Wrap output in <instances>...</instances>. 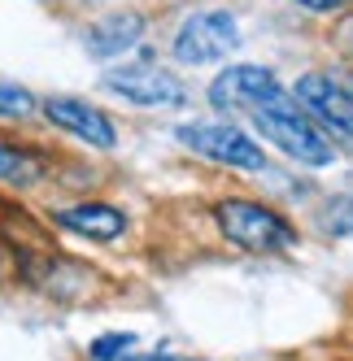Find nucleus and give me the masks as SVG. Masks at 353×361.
Segmentation results:
<instances>
[{
	"label": "nucleus",
	"mask_w": 353,
	"mask_h": 361,
	"mask_svg": "<svg viewBox=\"0 0 353 361\" xmlns=\"http://www.w3.org/2000/svg\"><path fill=\"white\" fill-rule=\"evenodd\" d=\"M249 118H253V126L262 131V140H270V144L280 148L284 157H292L297 166L323 170V166L336 161V144L327 140V131L297 105L288 92H275L266 105H262L258 114H249Z\"/></svg>",
	"instance_id": "obj_1"
},
{
	"label": "nucleus",
	"mask_w": 353,
	"mask_h": 361,
	"mask_svg": "<svg viewBox=\"0 0 353 361\" xmlns=\"http://www.w3.org/2000/svg\"><path fill=\"white\" fill-rule=\"evenodd\" d=\"M214 222L222 231L227 244H236L244 252H258V257H275V252H288L297 248V226L275 214L270 204L262 200H249V196H227L214 204Z\"/></svg>",
	"instance_id": "obj_2"
},
{
	"label": "nucleus",
	"mask_w": 353,
	"mask_h": 361,
	"mask_svg": "<svg viewBox=\"0 0 353 361\" xmlns=\"http://www.w3.org/2000/svg\"><path fill=\"white\" fill-rule=\"evenodd\" d=\"M292 100L306 109L323 131H332L336 140L353 144V74L349 70H310L301 74Z\"/></svg>",
	"instance_id": "obj_3"
},
{
	"label": "nucleus",
	"mask_w": 353,
	"mask_h": 361,
	"mask_svg": "<svg viewBox=\"0 0 353 361\" xmlns=\"http://www.w3.org/2000/svg\"><path fill=\"white\" fill-rule=\"evenodd\" d=\"M240 48V22L227 9H196L179 22V31L170 39L174 61L184 66H214L222 57H232Z\"/></svg>",
	"instance_id": "obj_4"
},
{
	"label": "nucleus",
	"mask_w": 353,
	"mask_h": 361,
	"mask_svg": "<svg viewBox=\"0 0 353 361\" xmlns=\"http://www.w3.org/2000/svg\"><path fill=\"white\" fill-rule=\"evenodd\" d=\"M105 83L114 96H122L136 109H184L188 105V87L179 74H170L166 66H157L153 57L144 61H127L118 70H105Z\"/></svg>",
	"instance_id": "obj_5"
},
{
	"label": "nucleus",
	"mask_w": 353,
	"mask_h": 361,
	"mask_svg": "<svg viewBox=\"0 0 353 361\" xmlns=\"http://www.w3.org/2000/svg\"><path fill=\"white\" fill-rule=\"evenodd\" d=\"M174 140H179L184 148L201 152V157H210L218 166H232V170H249V174H258L266 170V152L258 140H249L240 126L232 122H188L174 131Z\"/></svg>",
	"instance_id": "obj_6"
},
{
	"label": "nucleus",
	"mask_w": 353,
	"mask_h": 361,
	"mask_svg": "<svg viewBox=\"0 0 353 361\" xmlns=\"http://www.w3.org/2000/svg\"><path fill=\"white\" fill-rule=\"evenodd\" d=\"M275 92H284V87H280V79H275L270 66L240 61V66H227L210 83V105L218 114H258Z\"/></svg>",
	"instance_id": "obj_7"
},
{
	"label": "nucleus",
	"mask_w": 353,
	"mask_h": 361,
	"mask_svg": "<svg viewBox=\"0 0 353 361\" xmlns=\"http://www.w3.org/2000/svg\"><path fill=\"white\" fill-rule=\"evenodd\" d=\"M44 118L53 122L57 131L83 140V144H92V148H114V144H118L114 122L100 114L96 105L79 100V96H48V100H44Z\"/></svg>",
	"instance_id": "obj_8"
},
{
	"label": "nucleus",
	"mask_w": 353,
	"mask_h": 361,
	"mask_svg": "<svg viewBox=\"0 0 353 361\" xmlns=\"http://www.w3.org/2000/svg\"><path fill=\"white\" fill-rule=\"evenodd\" d=\"M53 222L66 226L70 235H83V240H96V244H109L127 231V214L109 200H79V204H70V209H57Z\"/></svg>",
	"instance_id": "obj_9"
},
{
	"label": "nucleus",
	"mask_w": 353,
	"mask_h": 361,
	"mask_svg": "<svg viewBox=\"0 0 353 361\" xmlns=\"http://www.w3.org/2000/svg\"><path fill=\"white\" fill-rule=\"evenodd\" d=\"M140 35H144V18L140 13H109V18L92 22L83 44H88L92 57H118V53H127Z\"/></svg>",
	"instance_id": "obj_10"
},
{
	"label": "nucleus",
	"mask_w": 353,
	"mask_h": 361,
	"mask_svg": "<svg viewBox=\"0 0 353 361\" xmlns=\"http://www.w3.org/2000/svg\"><path fill=\"white\" fill-rule=\"evenodd\" d=\"M48 174V157L31 148H13V144H0V183L9 188H31Z\"/></svg>",
	"instance_id": "obj_11"
},
{
	"label": "nucleus",
	"mask_w": 353,
	"mask_h": 361,
	"mask_svg": "<svg viewBox=\"0 0 353 361\" xmlns=\"http://www.w3.org/2000/svg\"><path fill=\"white\" fill-rule=\"evenodd\" d=\"M318 231L332 240H353V196H332L318 209Z\"/></svg>",
	"instance_id": "obj_12"
},
{
	"label": "nucleus",
	"mask_w": 353,
	"mask_h": 361,
	"mask_svg": "<svg viewBox=\"0 0 353 361\" xmlns=\"http://www.w3.org/2000/svg\"><path fill=\"white\" fill-rule=\"evenodd\" d=\"M136 348H140V340L131 331H109V335H100V340H92L88 357L92 361H131Z\"/></svg>",
	"instance_id": "obj_13"
},
{
	"label": "nucleus",
	"mask_w": 353,
	"mask_h": 361,
	"mask_svg": "<svg viewBox=\"0 0 353 361\" xmlns=\"http://www.w3.org/2000/svg\"><path fill=\"white\" fill-rule=\"evenodd\" d=\"M35 109V96L18 83H0V118H27Z\"/></svg>",
	"instance_id": "obj_14"
},
{
	"label": "nucleus",
	"mask_w": 353,
	"mask_h": 361,
	"mask_svg": "<svg viewBox=\"0 0 353 361\" xmlns=\"http://www.w3.org/2000/svg\"><path fill=\"white\" fill-rule=\"evenodd\" d=\"M297 5H306V9H314V13H340V9L353 5V0H297Z\"/></svg>",
	"instance_id": "obj_15"
},
{
	"label": "nucleus",
	"mask_w": 353,
	"mask_h": 361,
	"mask_svg": "<svg viewBox=\"0 0 353 361\" xmlns=\"http://www.w3.org/2000/svg\"><path fill=\"white\" fill-rule=\"evenodd\" d=\"M131 361H184V357H170V353H148V357H131Z\"/></svg>",
	"instance_id": "obj_16"
},
{
	"label": "nucleus",
	"mask_w": 353,
	"mask_h": 361,
	"mask_svg": "<svg viewBox=\"0 0 353 361\" xmlns=\"http://www.w3.org/2000/svg\"><path fill=\"white\" fill-rule=\"evenodd\" d=\"M349 53H353V31H349Z\"/></svg>",
	"instance_id": "obj_17"
}]
</instances>
